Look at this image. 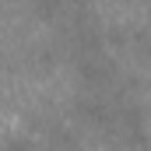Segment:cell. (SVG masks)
<instances>
[{"instance_id": "cell-1", "label": "cell", "mask_w": 151, "mask_h": 151, "mask_svg": "<svg viewBox=\"0 0 151 151\" xmlns=\"http://www.w3.org/2000/svg\"><path fill=\"white\" fill-rule=\"evenodd\" d=\"M60 7H63V0H35V14L42 21H53L60 14Z\"/></svg>"}, {"instance_id": "cell-2", "label": "cell", "mask_w": 151, "mask_h": 151, "mask_svg": "<svg viewBox=\"0 0 151 151\" xmlns=\"http://www.w3.org/2000/svg\"><path fill=\"white\" fill-rule=\"evenodd\" d=\"M0 151H35V144H32V137L14 134V137H7V141L0 144Z\"/></svg>"}]
</instances>
